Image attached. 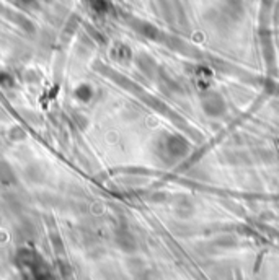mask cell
Masks as SVG:
<instances>
[{
	"label": "cell",
	"instance_id": "obj_3",
	"mask_svg": "<svg viewBox=\"0 0 279 280\" xmlns=\"http://www.w3.org/2000/svg\"><path fill=\"white\" fill-rule=\"evenodd\" d=\"M10 138L13 140V142H20V140H25L26 138V132L21 130L20 127H13L10 130Z\"/></svg>",
	"mask_w": 279,
	"mask_h": 280
},
{
	"label": "cell",
	"instance_id": "obj_2",
	"mask_svg": "<svg viewBox=\"0 0 279 280\" xmlns=\"http://www.w3.org/2000/svg\"><path fill=\"white\" fill-rule=\"evenodd\" d=\"M75 96L82 101H87L91 96V88L88 87V85H80V87L75 90Z\"/></svg>",
	"mask_w": 279,
	"mask_h": 280
},
{
	"label": "cell",
	"instance_id": "obj_1",
	"mask_svg": "<svg viewBox=\"0 0 279 280\" xmlns=\"http://www.w3.org/2000/svg\"><path fill=\"white\" fill-rule=\"evenodd\" d=\"M12 180H13V171H12L10 165L5 161H0V183L9 184Z\"/></svg>",
	"mask_w": 279,
	"mask_h": 280
},
{
	"label": "cell",
	"instance_id": "obj_4",
	"mask_svg": "<svg viewBox=\"0 0 279 280\" xmlns=\"http://www.w3.org/2000/svg\"><path fill=\"white\" fill-rule=\"evenodd\" d=\"M21 2H25V4H28V2H31V0H21Z\"/></svg>",
	"mask_w": 279,
	"mask_h": 280
}]
</instances>
